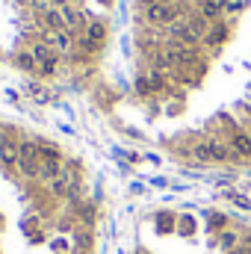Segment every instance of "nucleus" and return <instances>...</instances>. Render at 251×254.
Returning a JSON list of instances; mask_svg holds the SVG:
<instances>
[{"mask_svg":"<svg viewBox=\"0 0 251 254\" xmlns=\"http://www.w3.org/2000/svg\"><path fill=\"white\" fill-rule=\"evenodd\" d=\"M178 15H181V6L175 3H151V6H145L142 9V18H145V24L148 27H172L175 21H178Z\"/></svg>","mask_w":251,"mask_h":254,"instance_id":"nucleus-1","label":"nucleus"},{"mask_svg":"<svg viewBox=\"0 0 251 254\" xmlns=\"http://www.w3.org/2000/svg\"><path fill=\"white\" fill-rule=\"evenodd\" d=\"M39 166H42L39 142L24 139V142H21V157H18V172H21L24 178H39Z\"/></svg>","mask_w":251,"mask_h":254,"instance_id":"nucleus-2","label":"nucleus"},{"mask_svg":"<svg viewBox=\"0 0 251 254\" xmlns=\"http://www.w3.org/2000/svg\"><path fill=\"white\" fill-rule=\"evenodd\" d=\"M18 157H21V142H15L9 133H0V166L18 169Z\"/></svg>","mask_w":251,"mask_h":254,"instance_id":"nucleus-3","label":"nucleus"},{"mask_svg":"<svg viewBox=\"0 0 251 254\" xmlns=\"http://www.w3.org/2000/svg\"><path fill=\"white\" fill-rule=\"evenodd\" d=\"M42 42H45V45H51L57 54H71V48H74L71 30H45Z\"/></svg>","mask_w":251,"mask_h":254,"instance_id":"nucleus-4","label":"nucleus"},{"mask_svg":"<svg viewBox=\"0 0 251 254\" xmlns=\"http://www.w3.org/2000/svg\"><path fill=\"white\" fill-rule=\"evenodd\" d=\"M207 148H210V157H213L216 163H225V160H231V157H237L228 139H216V136H213V139H207Z\"/></svg>","mask_w":251,"mask_h":254,"instance_id":"nucleus-5","label":"nucleus"},{"mask_svg":"<svg viewBox=\"0 0 251 254\" xmlns=\"http://www.w3.org/2000/svg\"><path fill=\"white\" fill-rule=\"evenodd\" d=\"M228 24H222V21H216V24H210V30H207V36H204V45L207 48H219L225 39H228Z\"/></svg>","mask_w":251,"mask_h":254,"instance_id":"nucleus-6","label":"nucleus"},{"mask_svg":"<svg viewBox=\"0 0 251 254\" xmlns=\"http://www.w3.org/2000/svg\"><path fill=\"white\" fill-rule=\"evenodd\" d=\"M83 36H86L89 42H95V45H104V42H107V24H104V21H89Z\"/></svg>","mask_w":251,"mask_h":254,"instance_id":"nucleus-7","label":"nucleus"},{"mask_svg":"<svg viewBox=\"0 0 251 254\" xmlns=\"http://www.w3.org/2000/svg\"><path fill=\"white\" fill-rule=\"evenodd\" d=\"M30 54L36 57V63L39 65H45V63H51V60H60V54L51 48V45H45V42H36L33 48H30Z\"/></svg>","mask_w":251,"mask_h":254,"instance_id":"nucleus-8","label":"nucleus"},{"mask_svg":"<svg viewBox=\"0 0 251 254\" xmlns=\"http://www.w3.org/2000/svg\"><path fill=\"white\" fill-rule=\"evenodd\" d=\"M228 142H231V148H234V154H237V157H251V139H249V133H234Z\"/></svg>","mask_w":251,"mask_h":254,"instance_id":"nucleus-9","label":"nucleus"},{"mask_svg":"<svg viewBox=\"0 0 251 254\" xmlns=\"http://www.w3.org/2000/svg\"><path fill=\"white\" fill-rule=\"evenodd\" d=\"M60 12H63V18H65V30H77L80 27V21H83L80 9H74L71 3H65V6H60Z\"/></svg>","mask_w":251,"mask_h":254,"instance_id":"nucleus-10","label":"nucleus"},{"mask_svg":"<svg viewBox=\"0 0 251 254\" xmlns=\"http://www.w3.org/2000/svg\"><path fill=\"white\" fill-rule=\"evenodd\" d=\"M42 21H45V30H65V18H63V12L60 9H48L45 15H42Z\"/></svg>","mask_w":251,"mask_h":254,"instance_id":"nucleus-11","label":"nucleus"},{"mask_svg":"<svg viewBox=\"0 0 251 254\" xmlns=\"http://www.w3.org/2000/svg\"><path fill=\"white\" fill-rule=\"evenodd\" d=\"M39 157H42V163H63V151L48 142H39Z\"/></svg>","mask_w":251,"mask_h":254,"instance_id":"nucleus-12","label":"nucleus"},{"mask_svg":"<svg viewBox=\"0 0 251 254\" xmlns=\"http://www.w3.org/2000/svg\"><path fill=\"white\" fill-rule=\"evenodd\" d=\"M60 172H63V163H42L39 166V178L42 181H54Z\"/></svg>","mask_w":251,"mask_h":254,"instance_id":"nucleus-13","label":"nucleus"},{"mask_svg":"<svg viewBox=\"0 0 251 254\" xmlns=\"http://www.w3.org/2000/svg\"><path fill=\"white\" fill-rule=\"evenodd\" d=\"M15 63H18V68H24V71H39V63H36V57L30 51H21L15 57Z\"/></svg>","mask_w":251,"mask_h":254,"instance_id":"nucleus-14","label":"nucleus"},{"mask_svg":"<svg viewBox=\"0 0 251 254\" xmlns=\"http://www.w3.org/2000/svg\"><path fill=\"white\" fill-rule=\"evenodd\" d=\"M148 80H151V89H154V92H163V89H166V74H163V71L151 68V71H148Z\"/></svg>","mask_w":251,"mask_h":254,"instance_id":"nucleus-15","label":"nucleus"},{"mask_svg":"<svg viewBox=\"0 0 251 254\" xmlns=\"http://www.w3.org/2000/svg\"><path fill=\"white\" fill-rule=\"evenodd\" d=\"M192 157H195V160H201V163H210V160H213V157H210V148H207V139L192 145Z\"/></svg>","mask_w":251,"mask_h":254,"instance_id":"nucleus-16","label":"nucleus"},{"mask_svg":"<svg viewBox=\"0 0 251 254\" xmlns=\"http://www.w3.org/2000/svg\"><path fill=\"white\" fill-rule=\"evenodd\" d=\"M237 243H240V237H237L234 231H222V234H219V246H222L225 252H231V249H237Z\"/></svg>","mask_w":251,"mask_h":254,"instance_id":"nucleus-17","label":"nucleus"},{"mask_svg":"<svg viewBox=\"0 0 251 254\" xmlns=\"http://www.w3.org/2000/svg\"><path fill=\"white\" fill-rule=\"evenodd\" d=\"M157 228H160L163 234H169L172 228H178V222L172 219V213H160V216H157Z\"/></svg>","mask_w":251,"mask_h":254,"instance_id":"nucleus-18","label":"nucleus"},{"mask_svg":"<svg viewBox=\"0 0 251 254\" xmlns=\"http://www.w3.org/2000/svg\"><path fill=\"white\" fill-rule=\"evenodd\" d=\"M136 92H139L142 98H148V95H154V89H151V80H148V74H142V77L136 80Z\"/></svg>","mask_w":251,"mask_h":254,"instance_id":"nucleus-19","label":"nucleus"},{"mask_svg":"<svg viewBox=\"0 0 251 254\" xmlns=\"http://www.w3.org/2000/svg\"><path fill=\"white\" fill-rule=\"evenodd\" d=\"M57 68H60V60H51V63L39 65V74H45V77H51V74H57Z\"/></svg>","mask_w":251,"mask_h":254,"instance_id":"nucleus-20","label":"nucleus"},{"mask_svg":"<svg viewBox=\"0 0 251 254\" xmlns=\"http://www.w3.org/2000/svg\"><path fill=\"white\" fill-rule=\"evenodd\" d=\"M80 48H83L86 54H98V51H101V45H95V42H89L86 36H80Z\"/></svg>","mask_w":251,"mask_h":254,"instance_id":"nucleus-21","label":"nucleus"},{"mask_svg":"<svg viewBox=\"0 0 251 254\" xmlns=\"http://www.w3.org/2000/svg\"><path fill=\"white\" fill-rule=\"evenodd\" d=\"M246 3H249V0H231L225 12H231V15H237V12H243V9H246Z\"/></svg>","mask_w":251,"mask_h":254,"instance_id":"nucleus-22","label":"nucleus"},{"mask_svg":"<svg viewBox=\"0 0 251 254\" xmlns=\"http://www.w3.org/2000/svg\"><path fill=\"white\" fill-rule=\"evenodd\" d=\"M225 222H228V219H225V216H219V213H216V216H210V231H216V228H222Z\"/></svg>","mask_w":251,"mask_h":254,"instance_id":"nucleus-23","label":"nucleus"},{"mask_svg":"<svg viewBox=\"0 0 251 254\" xmlns=\"http://www.w3.org/2000/svg\"><path fill=\"white\" fill-rule=\"evenodd\" d=\"M181 228H184V234H192V231H195V222H192L189 216H184V219H181Z\"/></svg>","mask_w":251,"mask_h":254,"instance_id":"nucleus-24","label":"nucleus"},{"mask_svg":"<svg viewBox=\"0 0 251 254\" xmlns=\"http://www.w3.org/2000/svg\"><path fill=\"white\" fill-rule=\"evenodd\" d=\"M51 3H57V6H65V0H51Z\"/></svg>","mask_w":251,"mask_h":254,"instance_id":"nucleus-25","label":"nucleus"},{"mask_svg":"<svg viewBox=\"0 0 251 254\" xmlns=\"http://www.w3.org/2000/svg\"><path fill=\"white\" fill-rule=\"evenodd\" d=\"M139 254H148V252H139Z\"/></svg>","mask_w":251,"mask_h":254,"instance_id":"nucleus-26","label":"nucleus"},{"mask_svg":"<svg viewBox=\"0 0 251 254\" xmlns=\"http://www.w3.org/2000/svg\"><path fill=\"white\" fill-rule=\"evenodd\" d=\"M249 139H251V133H249Z\"/></svg>","mask_w":251,"mask_h":254,"instance_id":"nucleus-27","label":"nucleus"},{"mask_svg":"<svg viewBox=\"0 0 251 254\" xmlns=\"http://www.w3.org/2000/svg\"><path fill=\"white\" fill-rule=\"evenodd\" d=\"M0 225H3V222H0Z\"/></svg>","mask_w":251,"mask_h":254,"instance_id":"nucleus-28","label":"nucleus"}]
</instances>
